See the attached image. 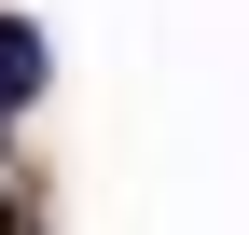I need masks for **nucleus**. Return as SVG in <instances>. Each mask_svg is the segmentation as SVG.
Here are the masks:
<instances>
[{
    "label": "nucleus",
    "mask_w": 249,
    "mask_h": 235,
    "mask_svg": "<svg viewBox=\"0 0 249 235\" xmlns=\"http://www.w3.org/2000/svg\"><path fill=\"white\" fill-rule=\"evenodd\" d=\"M28 83H42V42H28V28H14V14H0V111H14V97H28Z\"/></svg>",
    "instance_id": "obj_1"
}]
</instances>
